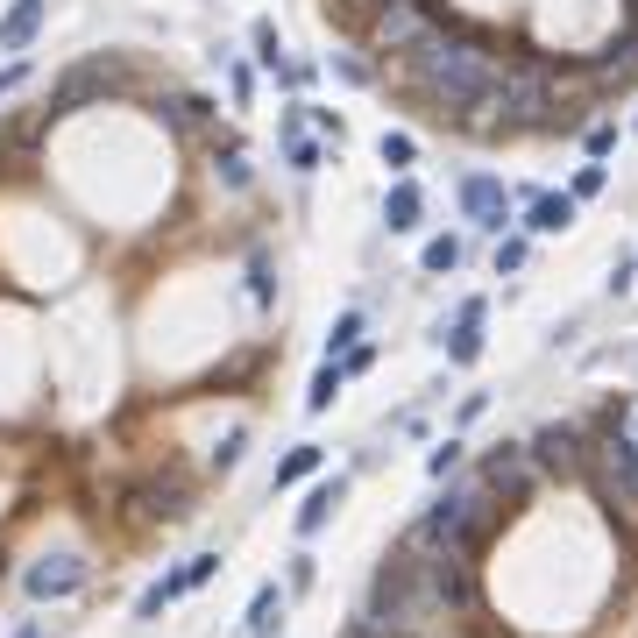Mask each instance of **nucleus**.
I'll return each mask as SVG.
<instances>
[{"label": "nucleus", "mask_w": 638, "mask_h": 638, "mask_svg": "<svg viewBox=\"0 0 638 638\" xmlns=\"http://www.w3.org/2000/svg\"><path fill=\"white\" fill-rule=\"evenodd\" d=\"M497 107H504V128H539L553 121V78L539 64H518L497 78Z\"/></svg>", "instance_id": "3"}, {"label": "nucleus", "mask_w": 638, "mask_h": 638, "mask_svg": "<svg viewBox=\"0 0 638 638\" xmlns=\"http://www.w3.org/2000/svg\"><path fill=\"white\" fill-rule=\"evenodd\" d=\"M483 483L504 490V504H525L532 497V447H497L483 461Z\"/></svg>", "instance_id": "7"}, {"label": "nucleus", "mask_w": 638, "mask_h": 638, "mask_svg": "<svg viewBox=\"0 0 638 638\" xmlns=\"http://www.w3.org/2000/svg\"><path fill=\"white\" fill-rule=\"evenodd\" d=\"M107 86H114V71H107V64H78L64 86L50 93V114H78V107H86L93 93H107Z\"/></svg>", "instance_id": "10"}, {"label": "nucleus", "mask_w": 638, "mask_h": 638, "mask_svg": "<svg viewBox=\"0 0 638 638\" xmlns=\"http://www.w3.org/2000/svg\"><path fill=\"white\" fill-rule=\"evenodd\" d=\"M518 263H525V234H504V242H497V277L518 270Z\"/></svg>", "instance_id": "24"}, {"label": "nucleus", "mask_w": 638, "mask_h": 638, "mask_svg": "<svg viewBox=\"0 0 638 638\" xmlns=\"http://www.w3.org/2000/svg\"><path fill=\"white\" fill-rule=\"evenodd\" d=\"M497 64L483 50H468V43H447L433 36L419 57H412V86L440 107V114H475V107H497Z\"/></svg>", "instance_id": "1"}, {"label": "nucleus", "mask_w": 638, "mask_h": 638, "mask_svg": "<svg viewBox=\"0 0 638 638\" xmlns=\"http://www.w3.org/2000/svg\"><path fill=\"white\" fill-rule=\"evenodd\" d=\"M631 440H638V433H631Z\"/></svg>", "instance_id": "31"}, {"label": "nucleus", "mask_w": 638, "mask_h": 638, "mask_svg": "<svg viewBox=\"0 0 638 638\" xmlns=\"http://www.w3.org/2000/svg\"><path fill=\"white\" fill-rule=\"evenodd\" d=\"M43 8H50V0H15V8L0 15V50H29L36 29H43Z\"/></svg>", "instance_id": "13"}, {"label": "nucleus", "mask_w": 638, "mask_h": 638, "mask_svg": "<svg viewBox=\"0 0 638 638\" xmlns=\"http://www.w3.org/2000/svg\"><path fill=\"white\" fill-rule=\"evenodd\" d=\"M312 468H319V447H312V440H305V447H291V454L277 461V490H291V483H305V475H312Z\"/></svg>", "instance_id": "16"}, {"label": "nucleus", "mask_w": 638, "mask_h": 638, "mask_svg": "<svg viewBox=\"0 0 638 638\" xmlns=\"http://www.w3.org/2000/svg\"><path fill=\"white\" fill-rule=\"evenodd\" d=\"M412 156H419V142H412V135H397V128L383 135V164H390V171H412Z\"/></svg>", "instance_id": "19"}, {"label": "nucleus", "mask_w": 638, "mask_h": 638, "mask_svg": "<svg viewBox=\"0 0 638 638\" xmlns=\"http://www.w3.org/2000/svg\"><path fill=\"white\" fill-rule=\"evenodd\" d=\"M475 327H483V298H468L454 312V334H440L447 341V362H475V355H483V334H475Z\"/></svg>", "instance_id": "12"}, {"label": "nucleus", "mask_w": 638, "mask_h": 638, "mask_svg": "<svg viewBox=\"0 0 638 638\" xmlns=\"http://www.w3.org/2000/svg\"><path fill=\"white\" fill-rule=\"evenodd\" d=\"M15 638H43V624H22V631H15Z\"/></svg>", "instance_id": "30"}, {"label": "nucleus", "mask_w": 638, "mask_h": 638, "mask_svg": "<svg viewBox=\"0 0 638 638\" xmlns=\"http://www.w3.org/2000/svg\"><path fill=\"white\" fill-rule=\"evenodd\" d=\"M156 114H164L171 128H192V121L206 114V100H192V93H178V100H164V107H156Z\"/></svg>", "instance_id": "20"}, {"label": "nucleus", "mask_w": 638, "mask_h": 638, "mask_svg": "<svg viewBox=\"0 0 638 638\" xmlns=\"http://www.w3.org/2000/svg\"><path fill=\"white\" fill-rule=\"evenodd\" d=\"M610 291H617V298H624V291H638V270H631V263H617V270H610Z\"/></svg>", "instance_id": "29"}, {"label": "nucleus", "mask_w": 638, "mask_h": 638, "mask_svg": "<svg viewBox=\"0 0 638 638\" xmlns=\"http://www.w3.org/2000/svg\"><path fill=\"white\" fill-rule=\"evenodd\" d=\"M341 383H348V369H334V362H327V369L312 376V390H305V412H327L334 397H341Z\"/></svg>", "instance_id": "17"}, {"label": "nucleus", "mask_w": 638, "mask_h": 638, "mask_svg": "<svg viewBox=\"0 0 638 638\" xmlns=\"http://www.w3.org/2000/svg\"><path fill=\"white\" fill-rule=\"evenodd\" d=\"M78 582H86V561H78V553H43V561L22 575V589H29L36 603H50V596H71Z\"/></svg>", "instance_id": "6"}, {"label": "nucleus", "mask_w": 638, "mask_h": 638, "mask_svg": "<svg viewBox=\"0 0 638 638\" xmlns=\"http://www.w3.org/2000/svg\"><path fill=\"white\" fill-rule=\"evenodd\" d=\"M532 468H546V475H575V468H582V440H575V426H539V433H532Z\"/></svg>", "instance_id": "8"}, {"label": "nucleus", "mask_w": 638, "mask_h": 638, "mask_svg": "<svg viewBox=\"0 0 638 638\" xmlns=\"http://www.w3.org/2000/svg\"><path fill=\"white\" fill-rule=\"evenodd\" d=\"M603 483L617 504H638V440H624V433L603 440Z\"/></svg>", "instance_id": "9"}, {"label": "nucleus", "mask_w": 638, "mask_h": 638, "mask_svg": "<svg viewBox=\"0 0 638 638\" xmlns=\"http://www.w3.org/2000/svg\"><path fill=\"white\" fill-rule=\"evenodd\" d=\"M419 213H426L419 185H412V178H397V185H390V199H383V220H390V234H412V227H419Z\"/></svg>", "instance_id": "14"}, {"label": "nucleus", "mask_w": 638, "mask_h": 638, "mask_svg": "<svg viewBox=\"0 0 638 638\" xmlns=\"http://www.w3.org/2000/svg\"><path fill=\"white\" fill-rule=\"evenodd\" d=\"M461 213H468L475 227L504 234V227H511V192H504V178H490V171H468V178H461Z\"/></svg>", "instance_id": "5"}, {"label": "nucleus", "mask_w": 638, "mask_h": 638, "mask_svg": "<svg viewBox=\"0 0 638 638\" xmlns=\"http://www.w3.org/2000/svg\"><path fill=\"white\" fill-rule=\"evenodd\" d=\"M355 334H362V312H341L334 334H327V362H334V348H355Z\"/></svg>", "instance_id": "21"}, {"label": "nucleus", "mask_w": 638, "mask_h": 638, "mask_svg": "<svg viewBox=\"0 0 638 638\" xmlns=\"http://www.w3.org/2000/svg\"><path fill=\"white\" fill-rule=\"evenodd\" d=\"M341 497H348V483H341V475H327V483H319V490H312V497H305V511H298V532H305V539H312V532H319V525H327V518H334V511H341Z\"/></svg>", "instance_id": "15"}, {"label": "nucleus", "mask_w": 638, "mask_h": 638, "mask_svg": "<svg viewBox=\"0 0 638 638\" xmlns=\"http://www.w3.org/2000/svg\"><path fill=\"white\" fill-rule=\"evenodd\" d=\"M497 490L490 483H461V490H447L433 511H426V525L412 532L419 546H447V553H468L475 539L490 532V518H497V504H490Z\"/></svg>", "instance_id": "2"}, {"label": "nucleus", "mask_w": 638, "mask_h": 638, "mask_svg": "<svg viewBox=\"0 0 638 638\" xmlns=\"http://www.w3.org/2000/svg\"><path fill=\"white\" fill-rule=\"evenodd\" d=\"M454 461H461V440H447V447H433V461H426V468H433V475H454Z\"/></svg>", "instance_id": "28"}, {"label": "nucleus", "mask_w": 638, "mask_h": 638, "mask_svg": "<svg viewBox=\"0 0 638 638\" xmlns=\"http://www.w3.org/2000/svg\"><path fill=\"white\" fill-rule=\"evenodd\" d=\"M461 263V242L454 234H440V242H426V270H454Z\"/></svg>", "instance_id": "22"}, {"label": "nucleus", "mask_w": 638, "mask_h": 638, "mask_svg": "<svg viewBox=\"0 0 638 638\" xmlns=\"http://www.w3.org/2000/svg\"><path fill=\"white\" fill-rule=\"evenodd\" d=\"M525 227H532V234H568V227H575V192H539V199L525 206Z\"/></svg>", "instance_id": "11"}, {"label": "nucleus", "mask_w": 638, "mask_h": 638, "mask_svg": "<svg viewBox=\"0 0 638 638\" xmlns=\"http://www.w3.org/2000/svg\"><path fill=\"white\" fill-rule=\"evenodd\" d=\"M220 178H227V185H249V156L227 149V156H220Z\"/></svg>", "instance_id": "26"}, {"label": "nucleus", "mask_w": 638, "mask_h": 638, "mask_svg": "<svg viewBox=\"0 0 638 638\" xmlns=\"http://www.w3.org/2000/svg\"><path fill=\"white\" fill-rule=\"evenodd\" d=\"M603 185H610V171H603V164H582V171H575V206H582V199H596Z\"/></svg>", "instance_id": "23"}, {"label": "nucleus", "mask_w": 638, "mask_h": 638, "mask_svg": "<svg viewBox=\"0 0 638 638\" xmlns=\"http://www.w3.org/2000/svg\"><path fill=\"white\" fill-rule=\"evenodd\" d=\"M291 171H319V149L305 135H291Z\"/></svg>", "instance_id": "27"}, {"label": "nucleus", "mask_w": 638, "mask_h": 638, "mask_svg": "<svg viewBox=\"0 0 638 638\" xmlns=\"http://www.w3.org/2000/svg\"><path fill=\"white\" fill-rule=\"evenodd\" d=\"M277 610H284V596H277V582H263V589H256V603H249V631L263 638V631L277 624Z\"/></svg>", "instance_id": "18"}, {"label": "nucleus", "mask_w": 638, "mask_h": 638, "mask_svg": "<svg viewBox=\"0 0 638 638\" xmlns=\"http://www.w3.org/2000/svg\"><path fill=\"white\" fill-rule=\"evenodd\" d=\"M376 43H383V50H412V57H419V50L433 43V15L419 8V0H390V8L376 15Z\"/></svg>", "instance_id": "4"}, {"label": "nucleus", "mask_w": 638, "mask_h": 638, "mask_svg": "<svg viewBox=\"0 0 638 638\" xmlns=\"http://www.w3.org/2000/svg\"><path fill=\"white\" fill-rule=\"evenodd\" d=\"M242 447H249V433H227V440L213 447V468H234V461H242Z\"/></svg>", "instance_id": "25"}]
</instances>
